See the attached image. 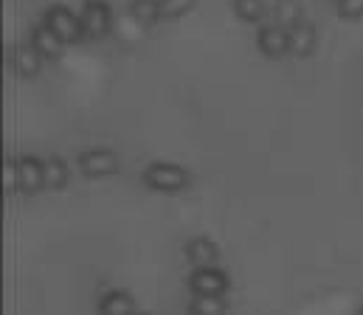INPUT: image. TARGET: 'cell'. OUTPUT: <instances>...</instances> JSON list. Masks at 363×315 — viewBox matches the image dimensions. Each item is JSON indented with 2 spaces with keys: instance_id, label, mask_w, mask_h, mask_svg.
I'll use <instances>...</instances> for the list:
<instances>
[{
  "instance_id": "1",
  "label": "cell",
  "mask_w": 363,
  "mask_h": 315,
  "mask_svg": "<svg viewBox=\"0 0 363 315\" xmlns=\"http://www.w3.org/2000/svg\"><path fill=\"white\" fill-rule=\"evenodd\" d=\"M144 183L152 189V192H164V195H178L183 189H189L191 183V175L178 166V164H164V161H155L144 169Z\"/></svg>"
},
{
  "instance_id": "2",
  "label": "cell",
  "mask_w": 363,
  "mask_h": 315,
  "mask_svg": "<svg viewBox=\"0 0 363 315\" xmlns=\"http://www.w3.org/2000/svg\"><path fill=\"white\" fill-rule=\"evenodd\" d=\"M79 20H82V34L88 40H101L113 28V11L104 0H88L79 11Z\"/></svg>"
},
{
  "instance_id": "3",
  "label": "cell",
  "mask_w": 363,
  "mask_h": 315,
  "mask_svg": "<svg viewBox=\"0 0 363 315\" xmlns=\"http://www.w3.org/2000/svg\"><path fill=\"white\" fill-rule=\"evenodd\" d=\"M45 25H48L65 45L85 37V34H82V20H79V14H74L68 6H51V8L45 11Z\"/></svg>"
},
{
  "instance_id": "4",
  "label": "cell",
  "mask_w": 363,
  "mask_h": 315,
  "mask_svg": "<svg viewBox=\"0 0 363 315\" xmlns=\"http://www.w3.org/2000/svg\"><path fill=\"white\" fill-rule=\"evenodd\" d=\"M189 290H191V296H225L228 276L214 265L194 268L189 276Z\"/></svg>"
},
{
  "instance_id": "5",
  "label": "cell",
  "mask_w": 363,
  "mask_h": 315,
  "mask_svg": "<svg viewBox=\"0 0 363 315\" xmlns=\"http://www.w3.org/2000/svg\"><path fill=\"white\" fill-rule=\"evenodd\" d=\"M79 172L88 178H107L118 172V155L113 149H88L77 158Z\"/></svg>"
},
{
  "instance_id": "6",
  "label": "cell",
  "mask_w": 363,
  "mask_h": 315,
  "mask_svg": "<svg viewBox=\"0 0 363 315\" xmlns=\"http://www.w3.org/2000/svg\"><path fill=\"white\" fill-rule=\"evenodd\" d=\"M257 48L268 57V59H281L284 54H290V34L284 25L273 23V25H262L257 34Z\"/></svg>"
},
{
  "instance_id": "7",
  "label": "cell",
  "mask_w": 363,
  "mask_h": 315,
  "mask_svg": "<svg viewBox=\"0 0 363 315\" xmlns=\"http://www.w3.org/2000/svg\"><path fill=\"white\" fill-rule=\"evenodd\" d=\"M17 183H20V192H26V195H34V192L45 189V183H43V161L34 158V155L17 158Z\"/></svg>"
},
{
  "instance_id": "8",
  "label": "cell",
  "mask_w": 363,
  "mask_h": 315,
  "mask_svg": "<svg viewBox=\"0 0 363 315\" xmlns=\"http://www.w3.org/2000/svg\"><path fill=\"white\" fill-rule=\"evenodd\" d=\"M40 65H43V54L28 42V45H20V48H14V54H11V68L17 71V76H23V79H31V76H37L40 74Z\"/></svg>"
},
{
  "instance_id": "9",
  "label": "cell",
  "mask_w": 363,
  "mask_h": 315,
  "mask_svg": "<svg viewBox=\"0 0 363 315\" xmlns=\"http://www.w3.org/2000/svg\"><path fill=\"white\" fill-rule=\"evenodd\" d=\"M290 34V54L293 57H310L315 51V28L310 23H296L293 28H287Z\"/></svg>"
},
{
  "instance_id": "10",
  "label": "cell",
  "mask_w": 363,
  "mask_h": 315,
  "mask_svg": "<svg viewBox=\"0 0 363 315\" xmlns=\"http://www.w3.org/2000/svg\"><path fill=\"white\" fill-rule=\"evenodd\" d=\"M135 299L127 290H107L99 299V315H133Z\"/></svg>"
},
{
  "instance_id": "11",
  "label": "cell",
  "mask_w": 363,
  "mask_h": 315,
  "mask_svg": "<svg viewBox=\"0 0 363 315\" xmlns=\"http://www.w3.org/2000/svg\"><path fill=\"white\" fill-rule=\"evenodd\" d=\"M31 45L43 54V59H57V57L62 54V45H65V42L43 23V25H37V28L31 31Z\"/></svg>"
},
{
  "instance_id": "12",
  "label": "cell",
  "mask_w": 363,
  "mask_h": 315,
  "mask_svg": "<svg viewBox=\"0 0 363 315\" xmlns=\"http://www.w3.org/2000/svg\"><path fill=\"white\" fill-rule=\"evenodd\" d=\"M217 245L208 239V236H194L189 245H186V259L194 265V268H206V265H214L217 262Z\"/></svg>"
},
{
  "instance_id": "13",
  "label": "cell",
  "mask_w": 363,
  "mask_h": 315,
  "mask_svg": "<svg viewBox=\"0 0 363 315\" xmlns=\"http://www.w3.org/2000/svg\"><path fill=\"white\" fill-rule=\"evenodd\" d=\"M43 183H45V189L60 192L68 183V166H65V161H60V158L43 161Z\"/></svg>"
},
{
  "instance_id": "14",
  "label": "cell",
  "mask_w": 363,
  "mask_h": 315,
  "mask_svg": "<svg viewBox=\"0 0 363 315\" xmlns=\"http://www.w3.org/2000/svg\"><path fill=\"white\" fill-rule=\"evenodd\" d=\"M225 310H228V304L223 296H194L189 304L191 315H225Z\"/></svg>"
},
{
  "instance_id": "15",
  "label": "cell",
  "mask_w": 363,
  "mask_h": 315,
  "mask_svg": "<svg viewBox=\"0 0 363 315\" xmlns=\"http://www.w3.org/2000/svg\"><path fill=\"white\" fill-rule=\"evenodd\" d=\"M130 14H133L141 25H152L155 20H161V3H158V0H133Z\"/></svg>"
},
{
  "instance_id": "16",
  "label": "cell",
  "mask_w": 363,
  "mask_h": 315,
  "mask_svg": "<svg viewBox=\"0 0 363 315\" xmlns=\"http://www.w3.org/2000/svg\"><path fill=\"white\" fill-rule=\"evenodd\" d=\"M234 11L245 23H257L265 14V0H234Z\"/></svg>"
},
{
  "instance_id": "17",
  "label": "cell",
  "mask_w": 363,
  "mask_h": 315,
  "mask_svg": "<svg viewBox=\"0 0 363 315\" xmlns=\"http://www.w3.org/2000/svg\"><path fill=\"white\" fill-rule=\"evenodd\" d=\"M158 3H161V20H178L194 6V0H158Z\"/></svg>"
},
{
  "instance_id": "18",
  "label": "cell",
  "mask_w": 363,
  "mask_h": 315,
  "mask_svg": "<svg viewBox=\"0 0 363 315\" xmlns=\"http://www.w3.org/2000/svg\"><path fill=\"white\" fill-rule=\"evenodd\" d=\"M276 23L279 25H284V28H293L296 23H298V6L296 3H290V0H281L279 6H276Z\"/></svg>"
},
{
  "instance_id": "19",
  "label": "cell",
  "mask_w": 363,
  "mask_h": 315,
  "mask_svg": "<svg viewBox=\"0 0 363 315\" xmlns=\"http://www.w3.org/2000/svg\"><path fill=\"white\" fill-rule=\"evenodd\" d=\"M338 14H341L344 20H361L363 0H338Z\"/></svg>"
},
{
  "instance_id": "20",
  "label": "cell",
  "mask_w": 363,
  "mask_h": 315,
  "mask_svg": "<svg viewBox=\"0 0 363 315\" xmlns=\"http://www.w3.org/2000/svg\"><path fill=\"white\" fill-rule=\"evenodd\" d=\"M3 183H6V192H17L20 189V183H17V161H6Z\"/></svg>"
},
{
  "instance_id": "21",
  "label": "cell",
  "mask_w": 363,
  "mask_h": 315,
  "mask_svg": "<svg viewBox=\"0 0 363 315\" xmlns=\"http://www.w3.org/2000/svg\"><path fill=\"white\" fill-rule=\"evenodd\" d=\"M133 315H147V313H133Z\"/></svg>"
},
{
  "instance_id": "22",
  "label": "cell",
  "mask_w": 363,
  "mask_h": 315,
  "mask_svg": "<svg viewBox=\"0 0 363 315\" xmlns=\"http://www.w3.org/2000/svg\"><path fill=\"white\" fill-rule=\"evenodd\" d=\"M358 315H363V310H361V313H358Z\"/></svg>"
}]
</instances>
